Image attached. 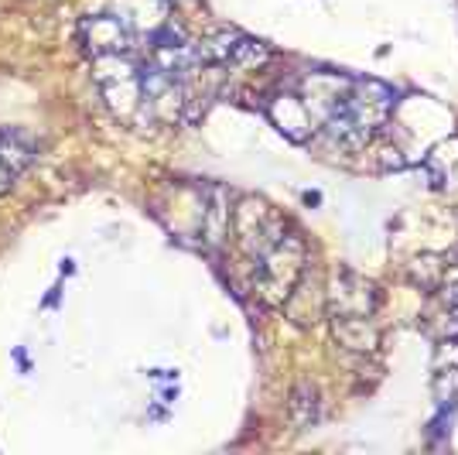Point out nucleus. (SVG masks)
<instances>
[{
	"label": "nucleus",
	"instance_id": "14",
	"mask_svg": "<svg viewBox=\"0 0 458 455\" xmlns=\"http://www.w3.org/2000/svg\"><path fill=\"white\" fill-rule=\"evenodd\" d=\"M267 62H270V45L243 35L240 45H236V52H233V58H229L226 69H243V73H250V69H260V65H267Z\"/></svg>",
	"mask_w": 458,
	"mask_h": 455
},
{
	"label": "nucleus",
	"instance_id": "2",
	"mask_svg": "<svg viewBox=\"0 0 458 455\" xmlns=\"http://www.w3.org/2000/svg\"><path fill=\"white\" fill-rule=\"evenodd\" d=\"M308 270V244L298 233H284L277 244H270L257 261H253V278L250 288L257 302L267 308H284L291 291Z\"/></svg>",
	"mask_w": 458,
	"mask_h": 455
},
{
	"label": "nucleus",
	"instance_id": "6",
	"mask_svg": "<svg viewBox=\"0 0 458 455\" xmlns=\"http://www.w3.org/2000/svg\"><path fill=\"white\" fill-rule=\"evenodd\" d=\"M229 223H233V206H229V192L223 185H209L206 199H202V219H199V233L206 247H219L226 240Z\"/></svg>",
	"mask_w": 458,
	"mask_h": 455
},
{
	"label": "nucleus",
	"instance_id": "8",
	"mask_svg": "<svg viewBox=\"0 0 458 455\" xmlns=\"http://www.w3.org/2000/svg\"><path fill=\"white\" fill-rule=\"evenodd\" d=\"M335 342L349 353H377L383 342L380 325L373 322V315H352V319H332Z\"/></svg>",
	"mask_w": 458,
	"mask_h": 455
},
{
	"label": "nucleus",
	"instance_id": "3",
	"mask_svg": "<svg viewBox=\"0 0 458 455\" xmlns=\"http://www.w3.org/2000/svg\"><path fill=\"white\" fill-rule=\"evenodd\" d=\"M287 233L284 216L277 209L257 199V195H243L236 206H233V236H236V247L247 253L250 261H257L270 244H277Z\"/></svg>",
	"mask_w": 458,
	"mask_h": 455
},
{
	"label": "nucleus",
	"instance_id": "1",
	"mask_svg": "<svg viewBox=\"0 0 458 455\" xmlns=\"http://www.w3.org/2000/svg\"><path fill=\"white\" fill-rule=\"evenodd\" d=\"M394 114V90L377 79H345L332 103L325 107L322 131L325 137L345 148V151H363L373 141V133Z\"/></svg>",
	"mask_w": 458,
	"mask_h": 455
},
{
	"label": "nucleus",
	"instance_id": "10",
	"mask_svg": "<svg viewBox=\"0 0 458 455\" xmlns=\"http://www.w3.org/2000/svg\"><path fill=\"white\" fill-rule=\"evenodd\" d=\"M116 14L127 21L140 35V24L148 18L151 24V35L165 24V18H172V4L168 0H116Z\"/></svg>",
	"mask_w": 458,
	"mask_h": 455
},
{
	"label": "nucleus",
	"instance_id": "7",
	"mask_svg": "<svg viewBox=\"0 0 458 455\" xmlns=\"http://www.w3.org/2000/svg\"><path fill=\"white\" fill-rule=\"evenodd\" d=\"M38 161V144L31 141V133L18 127H0V171L7 178H18Z\"/></svg>",
	"mask_w": 458,
	"mask_h": 455
},
{
	"label": "nucleus",
	"instance_id": "4",
	"mask_svg": "<svg viewBox=\"0 0 458 455\" xmlns=\"http://www.w3.org/2000/svg\"><path fill=\"white\" fill-rule=\"evenodd\" d=\"M137 41L140 35L120 14H89L79 21V45L93 58L134 56Z\"/></svg>",
	"mask_w": 458,
	"mask_h": 455
},
{
	"label": "nucleus",
	"instance_id": "13",
	"mask_svg": "<svg viewBox=\"0 0 458 455\" xmlns=\"http://www.w3.org/2000/svg\"><path fill=\"white\" fill-rule=\"evenodd\" d=\"M428 171L438 185H458V141L438 144L428 158Z\"/></svg>",
	"mask_w": 458,
	"mask_h": 455
},
{
	"label": "nucleus",
	"instance_id": "15",
	"mask_svg": "<svg viewBox=\"0 0 458 455\" xmlns=\"http://www.w3.org/2000/svg\"><path fill=\"white\" fill-rule=\"evenodd\" d=\"M438 291H441V305H445V315L452 319V332L458 336V261L455 264H445Z\"/></svg>",
	"mask_w": 458,
	"mask_h": 455
},
{
	"label": "nucleus",
	"instance_id": "5",
	"mask_svg": "<svg viewBox=\"0 0 458 455\" xmlns=\"http://www.w3.org/2000/svg\"><path fill=\"white\" fill-rule=\"evenodd\" d=\"M380 291L356 270H339L325 291V315L328 319H352V315H377Z\"/></svg>",
	"mask_w": 458,
	"mask_h": 455
},
{
	"label": "nucleus",
	"instance_id": "12",
	"mask_svg": "<svg viewBox=\"0 0 458 455\" xmlns=\"http://www.w3.org/2000/svg\"><path fill=\"white\" fill-rule=\"evenodd\" d=\"M240 39H243V31H236V28H216L209 35H202L195 45H199V56H202L206 65L226 69L233 52H236V45H240Z\"/></svg>",
	"mask_w": 458,
	"mask_h": 455
},
{
	"label": "nucleus",
	"instance_id": "9",
	"mask_svg": "<svg viewBox=\"0 0 458 455\" xmlns=\"http://www.w3.org/2000/svg\"><path fill=\"white\" fill-rule=\"evenodd\" d=\"M270 120L281 127V131L291 137V141H305L308 133H311V110H308L305 96H294V93H284L277 96L274 103L267 107Z\"/></svg>",
	"mask_w": 458,
	"mask_h": 455
},
{
	"label": "nucleus",
	"instance_id": "11",
	"mask_svg": "<svg viewBox=\"0 0 458 455\" xmlns=\"http://www.w3.org/2000/svg\"><path fill=\"white\" fill-rule=\"evenodd\" d=\"M287 415H291V425L294 428H311L318 417H322V394L315 383H294L291 391V400H287Z\"/></svg>",
	"mask_w": 458,
	"mask_h": 455
}]
</instances>
